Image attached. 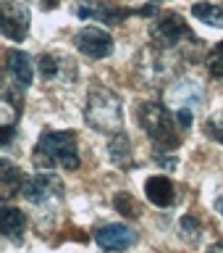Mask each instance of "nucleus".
I'll return each mask as SVG.
<instances>
[{
  "label": "nucleus",
  "instance_id": "f257e3e1",
  "mask_svg": "<svg viewBox=\"0 0 223 253\" xmlns=\"http://www.w3.org/2000/svg\"><path fill=\"white\" fill-rule=\"evenodd\" d=\"M84 122L97 132L105 134H121L124 132V108L121 98L116 92H110L102 84H92L90 95H87L84 106Z\"/></svg>",
  "mask_w": 223,
  "mask_h": 253
},
{
  "label": "nucleus",
  "instance_id": "f03ea898",
  "mask_svg": "<svg viewBox=\"0 0 223 253\" xmlns=\"http://www.w3.org/2000/svg\"><path fill=\"white\" fill-rule=\"evenodd\" d=\"M34 164L39 169H50V166H61V169L74 171L79 169V150H76V134L74 132H42L34 150Z\"/></svg>",
  "mask_w": 223,
  "mask_h": 253
},
{
  "label": "nucleus",
  "instance_id": "7ed1b4c3",
  "mask_svg": "<svg viewBox=\"0 0 223 253\" xmlns=\"http://www.w3.org/2000/svg\"><path fill=\"white\" fill-rule=\"evenodd\" d=\"M137 119H139V126L145 129V134L160 150L179 148L181 134H179L176 122H173V116L168 114L165 106H160V103H139Z\"/></svg>",
  "mask_w": 223,
  "mask_h": 253
},
{
  "label": "nucleus",
  "instance_id": "20e7f679",
  "mask_svg": "<svg viewBox=\"0 0 223 253\" xmlns=\"http://www.w3.org/2000/svg\"><path fill=\"white\" fill-rule=\"evenodd\" d=\"M153 47H158V50H173L181 40H194L192 35V29L187 27V21L181 19L179 13H163V16H158V21L153 24Z\"/></svg>",
  "mask_w": 223,
  "mask_h": 253
},
{
  "label": "nucleus",
  "instance_id": "39448f33",
  "mask_svg": "<svg viewBox=\"0 0 223 253\" xmlns=\"http://www.w3.org/2000/svg\"><path fill=\"white\" fill-rule=\"evenodd\" d=\"M0 29L8 40L21 42L29 32V8L16 0H5L3 3V16H0Z\"/></svg>",
  "mask_w": 223,
  "mask_h": 253
},
{
  "label": "nucleus",
  "instance_id": "423d86ee",
  "mask_svg": "<svg viewBox=\"0 0 223 253\" xmlns=\"http://www.w3.org/2000/svg\"><path fill=\"white\" fill-rule=\"evenodd\" d=\"M76 47L82 50L87 58H108L113 53V37L108 35L105 29H97V27H87L76 35Z\"/></svg>",
  "mask_w": 223,
  "mask_h": 253
},
{
  "label": "nucleus",
  "instance_id": "0eeeda50",
  "mask_svg": "<svg viewBox=\"0 0 223 253\" xmlns=\"http://www.w3.org/2000/svg\"><path fill=\"white\" fill-rule=\"evenodd\" d=\"M142 74H145V79L153 87H160L165 82H171V79H173V66H171L168 53L158 50V47L147 50L145 53V61H142Z\"/></svg>",
  "mask_w": 223,
  "mask_h": 253
},
{
  "label": "nucleus",
  "instance_id": "6e6552de",
  "mask_svg": "<svg viewBox=\"0 0 223 253\" xmlns=\"http://www.w3.org/2000/svg\"><path fill=\"white\" fill-rule=\"evenodd\" d=\"M61 182L50 177V174H37V177H29L27 182H24V190H21V195L27 198L29 203H37V206H42V203H50L53 198H58L61 195Z\"/></svg>",
  "mask_w": 223,
  "mask_h": 253
},
{
  "label": "nucleus",
  "instance_id": "1a4fd4ad",
  "mask_svg": "<svg viewBox=\"0 0 223 253\" xmlns=\"http://www.w3.org/2000/svg\"><path fill=\"white\" fill-rule=\"evenodd\" d=\"M95 240L102 251H126L137 243V232L126 224H105L95 232Z\"/></svg>",
  "mask_w": 223,
  "mask_h": 253
},
{
  "label": "nucleus",
  "instance_id": "9d476101",
  "mask_svg": "<svg viewBox=\"0 0 223 253\" xmlns=\"http://www.w3.org/2000/svg\"><path fill=\"white\" fill-rule=\"evenodd\" d=\"M74 13L79 19H95V21H105V24H121L129 11H124V8H113V5H105L100 3V0H79L74 5Z\"/></svg>",
  "mask_w": 223,
  "mask_h": 253
},
{
  "label": "nucleus",
  "instance_id": "9b49d317",
  "mask_svg": "<svg viewBox=\"0 0 223 253\" xmlns=\"http://www.w3.org/2000/svg\"><path fill=\"white\" fill-rule=\"evenodd\" d=\"M5 71L11 77V82L16 90H27L34 79V71H32V58L24 50H8L5 53Z\"/></svg>",
  "mask_w": 223,
  "mask_h": 253
},
{
  "label": "nucleus",
  "instance_id": "f8f14e48",
  "mask_svg": "<svg viewBox=\"0 0 223 253\" xmlns=\"http://www.w3.org/2000/svg\"><path fill=\"white\" fill-rule=\"evenodd\" d=\"M145 195L150 203L160 206V209H168L176 201V190H173V182L168 177H150L145 182Z\"/></svg>",
  "mask_w": 223,
  "mask_h": 253
},
{
  "label": "nucleus",
  "instance_id": "ddd939ff",
  "mask_svg": "<svg viewBox=\"0 0 223 253\" xmlns=\"http://www.w3.org/2000/svg\"><path fill=\"white\" fill-rule=\"evenodd\" d=\"M24 182L27 179H24L21 169H16L8 158H3V161H0V190H3V201H11L16 193H21Z\"/></svg>",
  "mask_w": 223,
  "mask_h": 253
},
{
  "label": "nucleus",
  "instance_id": "4468645a",
  "mask_svg": "<svg viewBox=\"0 0 223 253\" xmlns=\"http://www.w3.org/2000/svg\"><path fill=\"white\" fill-rule=\"evenodd\" d=\"M21 95L16 92V87H5L0 95V126H16V119L21 116Z\"/></svg>",
  "mask_w": 223,
  "mask_h": 253
},
{
  "label": "nucleus",
  "instance_id": "2eb2a0df",
  "mask_svg": "<svg viewBox=\"0 0 223 253\" xmlns=\"http://www.w3.org/2000/svg\"><path fill=\"white\" fill-rule=\"evenodd\" d=\"M24 227H27L24 213L19 209H13V206H5L3 213H0V229H3V235L11 243H21L24 240Z\"/></svg>",
  "mask_w": 223,
  "mask_h": 253
},
{
  "label": "nucleus",
  "instance_id": "dca6fc26",
  "mask_svg": "<svg viewBox=\"0 0 223 253\" xmlns=\"http://www.w3.org/2000/svg\"><path fill=\"white\" fill-rule=\"evenodd\" d=\"M63 69H74L68 58H61V55H55V53H45L42 58H39V77L47 79V82L61 79L63 77Z\"/></svg>",
  "mask_w": 223,
  "mask_h": 253
},
{
  "label": "nucleus",
  "instance_id": "f3484780",
  "mask_svg": "<svg viewBox=\"0 0 223 253\" xmlns=\"http://www.w3.org/2000/svg\"><path fill=\"white\" fill-rule=\"evenodd\" d=\"M108 156H110V161L118 164V166H126V164H129V158H131V142H129V137H126L124 132L110 137Z\"/></svg>",
  "mask_w": 223,
  "mask_h": 253
},
{
  "label": "nucleus",
  "instance_id": "a211bd4d",
  "mask_svg": "<svg viewBox=\"0 0 223 253\" xmlns=\"http://www.w3.org/2000/svg\"><path fill=\"white\" fill-rule=\"evenodd\" d=\"M192 16L197 21H205L210 27H223V8L213 3H197L192 8Z\"/></svg>",
  "mask_w": 223,
  "mask_h": 253
},
{
  "label": "nucleus",
  "instance_id": "6ab92c4d",
  "mask_svg": "<svg viewBox=\"0 0 223 253\" xmlns=\"http://www.w3.org/2000/svg\"><path fill=\"white\" fill-rule=\"evenodd\" d=\"M171 98L179 100L181 108H187V106H192V103H200V98H202V87L197 84V82H189V87H179V90H173Z\"/></svg>",
  "mask_w": 223,
  "mask_h": 253
},
{
  "label": "nucleus",
  "instance_id": "aec40b11",
  "mask_svg": "<svg viewBox=\"0 0 223 253\" xmlns=\"http://www.w3.org/2000/svg\"><path fill=\"white\" fill-rule=\"evenodd\" d=\"M179 229H181V237H184L189 245H194L202 235V227H200V221H197V216H181Z\"/></svg>",
  "mask_w": 223,
  "mask_h": 253
},
{
  "label": "nucleus",
  "instance_id": "412c9836",
  "mask_svg": "<svg viewBox=\"0 0 223 253\" xmlns=\"http://www.w3.org/2000/svg\"><path fill=\"white\" fill-rule=\"evenodd\" d=\"M113 206H116V211L121 213V216H129V219L139 216V206H137V201H134L129 193H118L113 198Z\"/></svg>",
  "mask_w": 223,
  "mask_h": 253
},
{
  "label": "nucleus",
  "instance_id": "4be33fe9",
  "mask_svg": "<svg viewBox=\"0 0 223 253\" xmlns=\"http://www.w3.org/2000/svg\"><path fill=\"white\" fill-rule=\"evenodd\" d=\"M208 71H210V77H216L218 82H223V42H218L208 53Z\"/></svg>",
  "mask_w": 223,
  "mask_h": 253
},
{
  "label": "nucleus",
  "instance_id": "5701e85b",
  "mask_svg": "<svg viewBox=\"0 0 223 253\" xmlns=\"http://www.w3.org/2000/svg\"><path fill=\"white\" fill-rule=\"evenodd\" d=\"M205 132H208V137L223 142V116H216V119H208V124H205Z\"/></svg>",
  "mask_w": 223,
  "mask_h": 253
},
{
  "label": "nucleus",
  "instance_id": "b1692460",
  "mask_svg": "<svg viewBox=\"0 0 223 253\" xmlns=\"http://www.w3.org/2000/svg\"><path fill=\"white\" fill-rule=\"evenodd\" d=\"M176 122L181 124V129H189V126H192V122H194V114H192L189 108H179Z\"/></svg>",
  "mask_w": 223,
  "mask_h": 253
},
{
  "label": "nucleus",
  "instance_id": "393cba45",
  "mask_svg": "<svg viewBox=\"0 0 223 253\" xmlns=\"http://www.w3.org/2000/svg\"><path fill=\"white\" fill-rule=\"evenodd\" d=\"M158 164L165 166V169H173V166H176V158H173V156H163V153H158Z\"/></svg>",
  "mask_w": 223,
  "mask_h": 253
},
{
  "label": "nucleus",
  "instance_id": "a878e982",
  "mask_svg": "<svg viewBox=\"0 0 223 253\" xmlns=\"http://www.w3.org/2000/svg\"><path fill=\"white\" fill-rule=\"evenodd\" d=\"M134 13H137V16H145V19H147V16H155V13H158V5H142L139 11H134Z\"/></svg>",
  "mask_w": 223,
  "mask_h": 253
},
{
  "label": "nucleus",
  "instance_id": "bb28decb",
  "mask_svg": "<svg viewBox=\"0 0 223 253\" xmlns=\"http://www.w3.org/2000/svg\"><path fill=\"white\" fill-rule=\"evenodd\" d=\"M39 5H42L45 11H53V8L58 5V0H39Z\"/></svg>",
  "mask_w": 223,
  "mask_h": 253
},
{
  "label": "nucleus",
  "instance_id": "cd10ccee",
  "mask_svg": "<svg viewBox=\"0 0 223 253\" xmlns=\"http://www.w3.org/2000/svg\"><path fill=\"white\" fill-rule=\"evenodd\" d=\"M208 253H223V243H213L208 248Z\"/></svg>",
  "mask_w": 223,
  "mask_h": 253
},
{
  "label": "nucleus",
  "instance_id": "c85d7f7f",
  "mask_svg": "<svg viewBox=\"0 0 223 253\" xmlns=\"http://www.w3.org/2000/svg\"><path fill=\"white\" fill-rule=\"evenodd\" d=\"M216 211L223 216V198H216Z\"/></svg>",
  "mask_w": 223,
  "mask_h": 253
}]
</instances>
